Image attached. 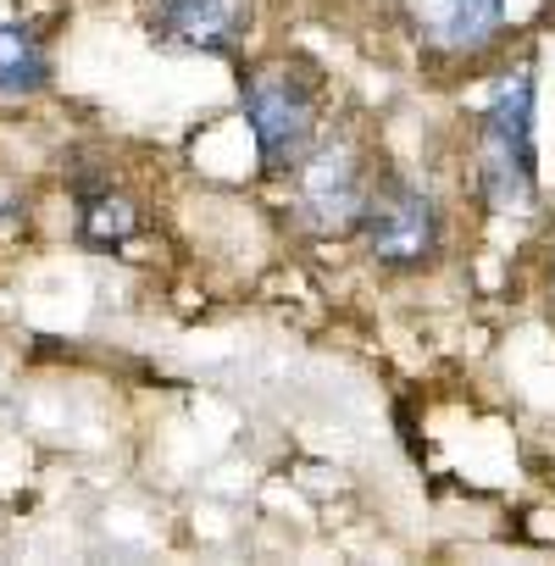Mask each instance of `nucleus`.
I'll use <instances>...</instances> for the list:
<instances>
[{
    "label": "nucleus",
    "mask_w": 555,
    "mask_h": 566,
    "mask_svg": "<svg viewBox=\"0 0 555 566\" xmlns=\"http://www.w3.org/2000/svg\"><path fill=\"white\" fill-rule=\"evenodd\" d=\"M478 178L489 206H533V73H516V84H505V95L489 106L478 128Z\"/></svg>",
    "instance_id": "1"
},
{
    "label": "nucleus",
    "mask_w": 555,
    "mask_h": 566,
    "mask_svg": "<svg viewBox=\"0 0 555 566\" xmlns=\"http://www.w3.org/2000/svg\"><path fill=\"white\" fill-rule=\"evenodd\" d=\"M244 112H250L261 161H266L272 172L306 161L312 134H317V117H312V95H306L301 78H290L284 67L250 73V84H244Z\"/></svg>",
    "instance_id": "2"
},
{
    "label": "nucleus",
    "mask_w": 555,
    "mask_h": 566,
    "mask_svg": "<svg viewBox=\"0 0 555 566\" xmlns=\"http://www.w3.org/2000/svg\"><path fill=\"white\" fill-rule=\"evenodd\" d=\"M156 34L184 51H228L244 34V0H156Z\"/></svg>",
    "instance_id": "6"
},
{
    "label": "nucleus",
    "mask_w": 555,
    "mask_h": 566,
    "mask_svg": "<svg viewBox=\"0 0 555 566\" xmlns=\"http://www.w3.org/2000/svg\"><path fill=\"white\" fill-rule=\"evenodd\" d=\"M362 228H367V250L384 266H422L439 244V211L417 184H378L362 206Z\"/></svg>",
    "instance_id": "3"
},
{
    "label": "nucleus",
    "mask_w": 555,
    "mask_h": 566,
    "mask_svg": "<svg viewBox=\"0 0 555 566\" xmlns=\"http://www.w3.org/2000/svg\"><path fill=\"white\" fill-rule=\"evenodd\" d=\"M367 206V184H362V161L350 150H306L301 161V211L317 233H345L362 222Z\"/></svg>",
    "instance_id": "4"
},
{
    "label": "nucleus",
    "mask_w": 555,
    "mask_h": 566,
    "mask_svg": "<svg viewBox=\"0 0 555 566\" xmlns=\"http://www.w3.org/2000/svg\"><path fill=\"white\" fill-rule=\"evenodd\" d=\"M84 233H90L95 244H106V239H128V233H134V206H128V200H95Z\"/></svg>",
    "instance_id": "8"
},
{
    "label": "nucleus",
    "mask_w": 555,
    "mask_h": 566,
    "mask_svg": "<svg viewBox=\"0 0 555 566\" xmlns=\"http://www.w3.org/2000/svg\"><path fill=\"white\" fill-rule=\"evenodd\" d=\"M51 73L40 40L23 29V23H0V95H29L40 90Z\"/></svg>",
    "instance_id": "7"
},
{
    "label": "nucleus",
    "mask_w": 555,
    "mask_h": 566,
    "mask_svg": "<svg viewBox=\"0 0 555 566\" xmlns=\"http://www.w3.org/2000/svg\"><path fill=\"white\" fill-rule=\"evenodd\" d=\"M406 18L433 56H478L500 40L505 0H406Z\"/></svg>",
    "instance_id": "5"
}]
</instances>
